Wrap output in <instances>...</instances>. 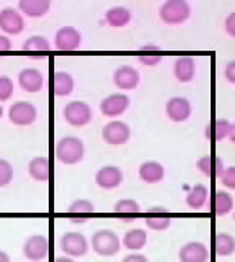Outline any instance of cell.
Instances as JSON below:
<instances>
[{"mask_svg":"<svg viewBox=\"0 0 235 262\" xmlns=\"http://www.w3.org/2000/svg\"><path fill=\"white\" fill-rule=\"evenodd\" d=\"M85 146L77 136H64L56 144V158L66 166H74L84 159Z\"/></svg>","mask_w":235,"mask_h":262,"instance_id":"obj_1","label":"cell"},{"mask_svg":"<svg viewBox=\"0 0 235 262\" xmlns=\"http://www.w3.org/2000/svg\"><path fill=\"white\" fill-rule=\"evenodd\" d=\"M92 249L101 257H113L121 251V239L113 229H98L92 236Z\"/></svg>","mask_w":235,"mask_h":262,"instance_id":"obj_2","label":"cell"},{"mask_svg":"<svg viewBox=\"0 0 235 262\" xmlns=\"http://www.w3.org/2000/svg\"><path fill=\"white\" fill-rule=\"evenodd\" d=\"M159 16L167 25L185 23L191 16V5L186 0H167L160 5Z\"/></svg>","mask_w":235,"mask_h":262,"instance_id":"obj_3","label":"cell"},{"mask_svg":"<svg viewBox=\"0 0 235 262\" xmlns=\"http://www.w3.org/2000/svg\"><path fill=\"white\" fill-rule=\"evenodd\" d=\"M59 246H61V251L66 254L67 257H72V259L84 257L85 254L90 251V243H88L87 237L79 231L66 233L61 237Z\"/></svg>","mask_w":235,"mask_h":262,"instance_id":"obj_4","label":"cell"},{"mask_svg":"<svg viewBox=\"0 0 235 262\" xmlns=\"http://www.w3.org/2000/svg\"><path fill=\"white\" fill-rule=\"evenodd\" d=\"M64 118H66V121L72 126H77V128L85 126L93 118L92 106L82 100H74L66 105V108H64Z\"/></svg>","mask_w":235,"mask_h":262,"instance_id":"obj_5","label":"cell"},{"mask_svg":"<svg viewBox=\"0 0 235 262\" xmlns=\"http://www.w3.org/2000/svg\"><path fill=\"white\" fill-rule=\"evenodd\" d=\"M101 136L105 143L111 146H123L131 139V126L126 121L121 120H111L103 126Z\"/></svg>","mask_w":235,"mask_h":262,"instance_id":"obj_6","label":"cell"},{"mask_svg":"<svg viewBox=\"0 0 235 262\" xmlns=\"http://www.w3.org/2000/svg\"><path fill=\"white\" fill-rule=\"evenodd\" d=\"M49 254V241L44 234H33L23 244V256L31 262H41Z\"/></svg>","mask_w":235,"mask_h":262,"instance_id":"obj_7","label":"cell"},{"mask_svg":"<svg viewBox=\"0 0 235 262\" xmlns=\"http://www.w3.org/2000/svg\"><path fill=\"white\" fill-rule=\"evenodd\" d=\"M38 118V110L36 106L31 103V102H17L10 106L9 110V120L10 123L17 126H28V125H33Z\"/></svg>","mask_w":235,"mask_h":262,"instance_id":"obj_8","label":"cell"},{"mask_svg":"<svg viewBox=\"0 0 235 262\" xmlns=\"http://www.w3.org/2000/svg\"><path fill=\"white\" fill-rule=\"evenodd\" d=\"M0 30L7 35H20L25 30V16L18 12V8H2L0 10Z\"/></svg>","mask_w":235,"mask_h":262,"instance_id":"obj_9","label":"cell"},{"mask_svg":"<svg viewBox=\"0 0 235 262\" xmlns=\"http://www.w3.org/2000/svg\"><path fill=\"white\" fill-rule=\"evenodd\" d=\"M131 105V98H129L126 94H111L108 97H105L101 103H100V110L105 117L108 118H116L121 117Z\"/></svg>","mask_w":235,"mask_h":262,"instance_id":"obj_10","label":"cell"},{"mask_svg":"<svg viewBox=\"0 0 235 262\" xmlns=\"http://www.w3.org/2000/svg\"><path fill=\"white\" fill-rule=\"evenodd\" d=\"M82 43V35L75 27H62L56 31L54 46L59 51H75Z\"/></svg>","mask_w":235,"mask_h":262,"instance_id":"obj_11","label":"cell"},{"mask_svg":"<svg viewBox=\"0 0 235 262\" xmlns=\"http://www.w3.org/2000/svg\"><path fill=\"white\" fill-rule=\"evenodd\" d=\"M193 106L188 98L185 97H172L165 103V113L167 117L175 123H185L191 117Z\"/></svg>","mask_w":235,"mask_h":262,"instance_id":"obj_12","label":"cell"},{"mask_svg":"<svg viewBox=\"0 0 235 262\" xmlns=\"http://www.w3.org/2000/svg\"><path fill=\"white\" fill-rule=\"evenodd\" d=\"M123 170L118 166H103L95 176V182L103 190H115L123 184Z\"/></svg>","mask_w":235,"mask_h":262,"instance_id":"obj_13","label":"cell"},{"mask_svg":"<svg viewBox=\"0 0 235 262\" xmlns=\"http://www.w3.org/2000/svg\"><path fill=\"white\" fill-rule=\"evenodd\" d=\"M141 74L133 66H119L113 72V84L121 90H133L139 85Z\"/></svg>","mask_w":235,"mask_h":262,"instance_id":"obj_14","label":"cell"},{"mask_svg":"<svg viewBox=\"0 0 235 262\" xmlns=\"http://www.w3.org/2000/svg\"><path fill=\"white\" fill-rule=\"evenodd\" d=\"M180 262H209V249L201 241H188L178 252Z\"/></svg>","mask_w":235,"mask_h":262,"instance_id":"obj_15","label":"cell"},{"mask_svg":"<svg viewBox=\"0 0 235 262\" xmlns=\"http://www.w3.org/2000/svg\"><path fill=\"white\" fill-rule=\"evenodd\" d=\"M145 225L153 231H165L172 225V215L164 207H152L145 211Z\"/></svg>","mask_w":235,"mask_h":262,"instance_id":"obj_16","label":"cell"},{"mask_svg":"<svg viewBox=\"0 0 235 262\" xmlns=\"http://www.w3.org/2000/svg\"><path fill=\"white\" fill-rule=\"evenodd\" d=\"M18 84L25 92H39L44 85V76L35 68H25L18 74Z\"/></svg>","mask_w":235,"mask_h":262,"instance_id":"obj_17","label":"cell"},{"mask_svg":"<svg viewBox=\"0 0 235 262\" xmlns=\"http://www.w3.org/2000/svg\"><path fill=\"white\" fill-rule=\"evenodd\" d=\"M95 213V205L87 199H79L72 202L67 208V216L70 221L77 225H82Z\"/></svg>","mask_w":235,"mask_h":262,"instance_id":"obj_18","label":"cell"},{"mask_svg":"<svg viewBox=\"0 0 235 262\" xmlns=\"http://www.w3.org/2000/svg\"><path fill=\"white\" fill-rule=\"evenodd\" d=\"M173 74L178 82L188 84L196 76V61L191 56H180L176 57L173 64Z\"/></svg>","mask_w":235,"mask_h":262,"instance_id":"obj_19","label":"cell"},{"mask_svg":"<svg viewBox=\"0 0 235 262\" xmlns=\"http://www.w3.org/2000/svg\"><path fill=\"white\" fill-rule=\"evenodd\" d=\"M233 196L225 190L213 192L209 199V208L216 216H225L233 210Z\"/></svg>","mask_w":235,"mask_h":262,"instance_id":"obj_20","label":"cell"},{"mask_svg":"<svg viewBox=\"0 0 235 262\" xmlns=\"http://www.w3.org/2000/svg\"><path fill=\"white\" fill-rule=\"evenodd\" d=\"M198 169L201 170V174H204L209 179H221L224 174V162L219 158L217 154H206L196 162Z\"/></svg>","mask_w":235,"mask_h":262,"instance_id":"obj_21","label":"cell"},{"mask_svg":"<svg viewBox=\"0 0 235 262\" xmlns=\"http://www.w3.org/2000/svg\"><path fill=\"white\" fill-rule=\"evenodd\" d=\"M51 8V0H20L18 12L28 18H41Z\"/></svg>","mask_w":235,"mask_h":262,"instance_id":"obj_22","label":"cell"},{"mask_svg":"<svg viewBox=\"0 0 235 262\" xmlns=\"http://www.w3.org/2000/svg\"><path fill=\"white\" fill-rule=\"evenodd\" d=\"M165 177V167L157 161H145L139 166V179L145 184H159Z\"/></svg>","mask_w":235,"mask_h":262,"instance_id":"obj_23","label":"cell"},{"mask_svg":"<svg viewBox=\"0 0 235 262\" xmlns=\"http://www.w3.org/2000/svg\"><path fill=\"white\" fill-rule=\"evenodd\" d=\"M105 20H107V23L113 28H123V27H126V25L131 23L133 12L124 5H115L107 12Z\"/></svg>","mask_w":235,"mask_h":262,"instance_id":"obj_24","label":"cell"},{"mask_svg":"<svg viewBox=\"0 0 235 262\" xmlns=\"http://www.w3.org/2000/svg\"><path fill=\"white\" fill-rule=\"evenodd\" d=\"M207 200H209V190H207V187L202 184L193 185L185 196L186 207L191 210H201L202 207H206Z\"/></svg>","mask_w":235,"mask_h":262,"instance_id":"obj_25","label":"cell"},{"mask_svg":"<svg viewBox=\"0 0 235 262\" xmlns=\"http://www.w3.org/2000/svg\"><path fill=\"white\" fill-rule=\"evenodd\" d=\"M230 126L232 123L225 118H217V120H213L206 126V131H204V136L209 139V141H222V139L229 138V133H230Z\"/></svg>","mask_w":235,"mask_h":262,"instance_id":"obj_26","label":"cell"},{"mask_svg":"<svg viewBox=\"0 0 235 262\" xmlns=\"http://www.w3.org/2000/svg\"><path fill=\"white\" fill-rule=\"evenodd\" d=\"M28 174L31 179H35L36 182H47L49 180V161L46 156H36L28 164Z\"/></svg>","mask_w":235,"mask_h":262,"instance_id":"obj_27","label":"cell"},{"mask_svg":"<svg viewBox=\"0 0 235 262\" xmlns=\"http://www.w3.org/2000/svg\"><path fill=\"white\" fill-rule=\"evenodd\" d=\"M213 251L219 257H229L235 252V237L229 233H216L213 237Z\"/></svg>","mask_w":235,"mask_h":262,"instance_id":"obj_28","label":"cell"},{"mask_svg":"<svg viewBox=\"0 0 235 262\" xmlns=\"http://www.w3.org/2000/svg\"><path fill=\"white\" fill-rule=\"evenodd\" d=\"M145 244H147V231L142 228H133L123 236V246L131 252L141 251Z\"/></svg>","mask_w":235,"mask_h":262,"instance_id":"obj_29","label":"cell"},{"mask_svg":"<svg viewBox=\"0 0 235 262\" xmlns=\"http://www.w3.org/2000/svg\"><path fill=\"white\" fill-rule=\"evenodd\" d=\"M53 87H54V94L58 97H67L74 92L75 82H74V77H72V74L66 71H58V72H54Z\"/></svg>","mask_w":235,"mask_h":262,"instance_id":"obj_30","label":"cell"},{"mask_svg":"<svg viewBox=\"0 0 235 262\" xmlns=\"http://www.w3.org/2000/svg\"><path fill=\"white\" fill-rule=\"evenodd\" d=\"M113 211L121 220H134L136 216L141 215V205L134 199H123L115 203Z\"/></svg>","mask_w":235,"mask_h":262,"instance_id":"obj_31","label":"cell"},{"mask_svg":"<svg viewBox=\"0 0 235 262\" xmlns=\"http://www.w3.org/2000/svg\"><path fill=\"white\" fill-rule=\"evenodd\" d=\"M21 49L27 53H46L51 49V43L44 36H31L23 43Z\"/></svg>","mask_w":235,"mask_h":262,"instance_id":"obj_32","label":"cell"},{"mask_svg":"<svg viewBox=\"0 0 235 262\" xmlns=\"http://www.w3.org/2000/svg\"><path fill=\"white\" fill-rule=\"evenodd\" d=\"M13 179V167L9 161L0 159V188L7 187Z\"/></svg>","mask_w":235,"mask_h":262,"instance_id":"obj_33","label":"cell"},{"mask_svg":"<svg viewBox=\"0 0 235 262\" xmlns=\"http://www.w3.org/2000/svg\"><path fill=\"white\" fill-rule=\"evenodd\" d=\"M13 95V82L9 76H0V102L10 100Z\"/></svg>","mask_w":235,"mask_h":262,"instance_id":"obj_34","label":"cell"},{"mask_svg":"<svg viewBox=\"0 0 235 262\" xmlns=\"http://www.w3.org/2000/svg\"><path fill=\"white\" fill-rule=\"evenodd\" d=\"M221 180H222L224 187L230 188V190H235V166L225 167L224 174L221 176Z\"/></svg>","mask_w":235,"mask_h":262,"instance_id":"obj_35","label":"cell"},{"mask_svg":"<svg viewBox=\"0 0 235 262\" xmlns=\"http://www.w3.org/2000/svg\"><path fill=\"white\" fill-rule=\"evenodd\" d=\"M137 61H139V64H142V66L152 68V66H157V64L162 62V54H159V53H153V54L147 53V54H142V56L137 57Z\"/></svg>","mask_w":235,"mask_h":262,"instance_id":"obj_36","label":"cell"},{"mask_svg":"<svg viewBox=\"0 0 235 262\" xmlns=\"http://www.w3.org/2000/svg\"><path fill=\"white\" fill-rule=\"evenodd\" d=\"M224 77L229 84L235 85V59L229 61L225 64V69H224Z\"/></svg>","mask_w":235,"mask_h":262,"instance_id":"obj_37","label":"cell"},{"mask_svg":"<svg viewBox=\"0 0 235 262\" xmlns=\"http://www.w3.org/2000/svg\"><path fill=\"white\" fill-rule=\"evenodd\" d=\"M224 28H225V31H227V35L232 36V38H235V12H232V13L227 15V18H225V21H224Z\"/></svg>","mask_w":235,"mask_h":262,"instance_id":"obj_38","label":"cell"},{"mask_svg":"<svg viewBox=\"0 0 235 262\" xmlns=\"http://www.w3.org/2000/svg\"><path fill=\"white\" fill-rule=\"evenodd\" d=\"M123 262H149V259L141 252H129L123 259Z\"/></svg>","mask_w":235,"mask_h":262,"instance_id":"obj_39","label":"cell"},{"mask_svg":"<svg viewBox=\"0 0 235 262\" xmlns=\"http://www.w3.org/2000/svg\"><path fill=\"white\" fill-rule=\"evenodd\" d=\"M10 48H12V43H10V39L7 38L5 35H0V53H4V51H9Z\"/></svg>","mask_w":235,"mask_h":262,"instance_id":"obj_40","label":"cell"},{"mask_svg":"<svg viewBox=\"0 0 235 262\" xmlns=\"http://www.w3.org/2000/svg\"><path fill=\"white\" fill-rule=\"evenodd\" d=\"M141 51H144V53H147V51L159 53L160 51V46L159 45H142L141 46Z\"/></svg>","mask_w":235,"mask_h":262,"instance_id":"obj_41","label":"cell"},{"mask_svg":"<svg viewBox=\"0 0 235 262\" xmlns=\"http://www.w3.org/2000/svg\"><path fill=\"white\" fill-rule=\"evenodd\" d=\"M54 262H77V260L72 257H67V256H62V257H56Z\"/></svg>","mask_w":235,"mask_h":262,"instance_id":"obj_42","label":"cell"},{"mask_svg":"<svg viewBox=\"0 0 235 262\" xmlns=\"http://www.w3.org/2000/svg\"><path fill=\"white\" fill-rule=\"evenodd\" d=\"M0 262H10V256L5 251H0Z\"/></svg>","mask_w":235,"mask_h":262,"instance_id":"obj_43","label":"cell"},{"mask_svg":"<svg viewBox=\"0 0 235 262\" xmlns=\"http://www.w3.org/2000/svg\"><path fill=\"white\" fill-rule=\"evenodd\" d=\"M229 139L235 144V121L232 123V126H230V133H229Z\"/></svg>","mask_w":235,"mask_h":262,"instance_id":"obj_44","label":"cell"},{"mask_svg":"<svg viewBox=\"0 0 235 262\" xmlns=\"http://www.w3.org/2000/svg\"><path fill=\"white\" fill-rule=\"evenodd\" d=\"M2 115H4V108H2V105H0V118H2Z\"/></svg>","mask_w":235,"mask_h":262,"instance_id":"obj_45","label":"cell"},{"mask_svg":"<svg viewBox=\"0 0 235 262\" xmlns=\"http://www.w3.org/2000/svg\"><path fill=\"white\" fill-rule=\"evenodd\" d=\"M233 220H235V213H233Z\"/></svg>","mask_w":235,"mask_h":262,"instance_id":"obj_46","label":"cell"}]
</instances>
